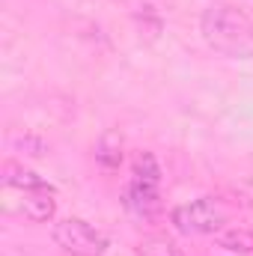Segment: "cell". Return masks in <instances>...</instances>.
<instances>
[{
    "instance_id": "9c48e42d",
    "label": "cell",
    "mask_w": 253,
    "mask_h": 256,
    "mask_svg": "<svg viewBox=\"0 0 253 256\" xmlns=\"http://www.w3.org/2000/svg\"><path fill=\"white\" fill-rule=\"evenodd\" d=\"M137 256H182L179 248L164 238V236H146L140 244H137Z\"/></svg>"
},
{
    "instance_id": "277c9868",
    "label": "cell",
    "mask_w": 253,
    "mask_h": 256,
    "mask_svg": "<svg viewBox=\"0 0 253 256\" xmlns=\"http://www.w3.org/2000/svg\"><path fill=\"white\" fill-rule=\"evenodd\" d=\"M57 248L66 250L68 256H104L110 242L102 230H96L90 220L84 218H63L54 224L51 230Z\"/></svg>"
},
{
    "instance_id": "7a4b0ae2",
    "label": "cell",
    "mask_w": 253,
    "mask_h": 256,
    "mask_svg": "<svg viewBox=\"0 0 253 256\" xmlns=\"http://www.w3.org/2000/svg\"><path fill=\"white\" fill-rule=\"evenodd\" d=\"M122 202L131 214L143 218V220H155L164 208L161 202V164L152 152H143L134 158V170H131V182L126 185Z\"/></svg>"
},
{
    "instance_id": "8992f818",
    "label": "cell",
    "mask_w": 253,
    "mask_h": 256,
    "mask_svg": "<svg viewBox=\"0 0 253 256\" xmlns=\"http://www.w3.org/2000/svg\"><path fill=\"white\" fill-rule=\"evenodd\" d=\"M0 182H3V188L6 191H36V188H48V182L42 179V176H36L33 170H27L24 164H18V161H3V167H0Z\"/></svg>"
},
{
    "instance_id": "30bf717a",
    "label": "cell",
    "mask_w": 253,
    "mask_h": 256,
    "mask_svg": "<svg viewBox=\"0 0 253 256\" xmlns=\"http://www.w3.org/2000/svg\"><path fill=\"white\" fill-rule=\"evenodd\" d=\"M9 146H12L15 152H21V155H27V158H42V155L48 152V146H45V140H42V137H36V134H24V137H12V140H9Z\"/></svg>"
},
{
    "instance_id": "6da1fadb",
    "label": "cell",
    "mask_w": 253,
    "mask_h": 256,
    "mask_svg": "<svg viewBox=\"0 0 253 256\" xmlns=\"http://www.w3.org/2000/svg\"><path fill=\"white\" fill-rule=\"evenodd\" d=\"M200 36L220 57H230V60L253 57V21L230 3H212L202 9Z\"/></svg>"
},
{
    "instance_id": "3957f363",
    "label": "cell",
    "mask_w": 253,
    "mask_h": 256,
    "mask_svg": "<svg viewBox=\"0 0 253 256\" xmlns=\"http://www.w3.org/2000/svg\"><path fill=\"white\" fill-rule=\"evenodd\" d=\"M226 220H230V208L218 196H200L170 212V224L182 236H214L226 226Z\"/></svg>"
},
{
    "instance_id": "ba28073f",
    "label": "cell",
    "mask_w": 253,
    "mask_h": 256,
    "mask_svg": "<svg viewBox=\"0 0 253 256\" xmlns=\"http://www.w3.org/2000/svg\"><path fill=\"white\" fill-rule=\"evenodd\" d=\"M96 161L104 167V170H116L122 164V134L120 131H104L96 143Z\"/></svg>"
},
{
    "instance_id": "5b68a950",
    "label": "cell",
    "mask_w": 253,
    "mask_h": 256,
    "mask_svg": "<svg viewBox=\"0 0 253 256\" xmlns=\"http://www.w3.org/2000/svg\"><path fill=\"white\" fill-rule=\"evenodd\" d=\"M15 194H18L15 212L21 218H27L30 224L54 220V214H57V191L51 185L48 188H36V191H15Z\"/></svg>"
},
{
    "instance_id": "52a82bcc",
    "label": "cell",
    "mask_w": 253,
    "mask_h": 256,
    "mask_svg": "<svg viewBox=\"0 0 253 256\" xmlns=\"http://www.w3.org/2000/svg\"><path fill=\"white\" fill-rule=\"evenodd\" d=\"M214 242L226 254H238V256L253 254V232L244 230V226H224L220 232H214Z\"/></svg>"
}]
</instances>
